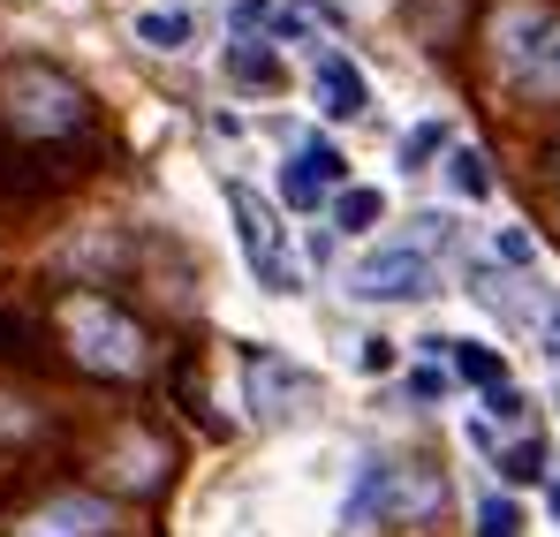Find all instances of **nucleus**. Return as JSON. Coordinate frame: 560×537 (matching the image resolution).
Here are the masks:
<instances>
[{
	"mask_svg": "<svg viewBox=\"0 0 560 537\" xmlns=\"http://www.w3.org/2000/svg\"><path fill=\"white\" fill-rule=\"evenodd\" d=\"M440 507H447V477H432V469H386V507H378V515L424 523V515H440Z\"/></svg>",
	"mask_w": 560,
	"mask_h": 537,
	"instance_id": "9d476101",
	"label": "nucleus"
},
{
	"mask_svg": "<svg viewBox=\"0 0 560 537\" xmlns=\"http://www.w3.org/2000/svg\"><path fill=\"white\" fill-rule=\"evenodd\" d=\"M485 250H492V266H508V272H530V266H538V243H530L523 227H508V220L485 235Z\"/></svg>",
	"mask_w": 560,
	"mask_h": 537,
	"instance_id": "4468645a",
	"label": "nucleus"
},
{
	"mask_svg": "<svg viewBox=\"0 0 560 537\" xmlns=\"http://www.w3.org/2000/svg\"><path fill=\"white\" fill-rule=\"evenodd\" d=\"M447 386H455V371H447V363H424V371L409 378V394H417V401H432V394H447Z\"/></svg>",
	"mask_w": 560,
	"mask_h": 537,
	"instance_id": "412c9836",
	"label": "nucleus"
},
{
	"mask_svg": "<svg viewBox=\"0 0 560 537\" xmlns=\"http://www.w3.org/2000/svg\"><path fill=\"white\" fill-rule=\"evenodd\" d=\"M553 515H560V485H553Z\"/></svg>",
	"mask_w": 560,
	"mask_h": 537,
	"instance_id": "5701e85b",
	"label": "nucleus"
},
{
	"mask_svg": "<svg viewBox=\"0 0 560 537\" xmlns=\"http://www.w3.org/2000/svg\"><path fill=\"white\" fill-rule=\"evenodd\" d=\"M220 69H228L235 84H250V91H273V84H280V54H273V38H228Z\"/></svg>",
	"mask_w": 560,
	"mask_h": 537,
	"instance_id": "f8f14e48",
	"label": "nucleus"
},
{
	"mask_svg": "<svg viewBox=\"0 0 560 537\" xmlns=\"http://www.w3.org/2000/svg\"><path fill=\"white\" fill-rule=\"evenodd\" d=\"M440 144H447V129H440V121H417V129L401 137V167H409V175H424V160H432Z\"/></svg>",
	"mask_w": 560,
	"mask_h": 537,
	"instance_id": "6ab92c4d",
	"label": "nucleus"
},
{
	"mask_svg": "<svg viewBox=\"0 0 560 537\" xmlns=\"http://www.w3.org/2000/svg\"><path fill=\"white\" fill-rule=\"evenodd\" d=\"M61 334H69L77 363L98 371V378H137V371H144V334H137V318H121V311L98 303V295H69V303H61Z\"/></svg>",
	"mask_w": 560,
	"mask_h": 537,
	"instance_id": "f257e3e1",
	"label": "nucleus"
},
{
	"mask_svg": "<svg viewBox=\"0 0 560 537\" xmlns=\"http://www.w3.org/2000/svg\"><path fill=\"white\" fill-rule=\"evenodd\" d=\"M523 84L538 91V98H553V91H560V23L546 31V46H538V61H530V77H523Z\"/></svg>",
	"mask_w": 560,
	"mask_h": 537,
	"instance_id": "a211bd4d",
	"label": "nucleus"
},
{
	"mask_svg": "<svg viewBox=\"0 0 560 537\" xmlns=\"http://www.w3.org/2000/svg\"><path fill=\"white\" fill-rule=\"evenodd\" d=\"M477 537H523V507L508 492H485L477 500Z\"/></svg>",
	"mask_w": 560,
	"mask_h": 537,
	"instance_id": "dca6fc26",
	"label": "nucleus"
},
{
	"mask_svg": "<svg viewBox=\"0 0 560 537\" xmlns=\"http://www.w3.org/2000/svg\"><path fill=\"white\" fill-rule=\"evenodd\" d=\"M440 288V266L417 250V243H378L349 266V295L357 303H424Z\"/></svg>",
	"mask_w": 560,
	"mask_h": 537,
	"instance_id": "7ed1b4c3",
	"label": "nucleus"
},
{
	"mask_svg": "<svg viewBox=\"0 0 560 537\" xmlns=\"http://www.w3.org/2000/svg\"><path fill=\"white\" fill-rule=\"evenodd\" d=\"M553 409H560V386H553Z\"/></svg>",
	"mask_w": 560,
	"mask_h": 537,
	"instance_id": "b1692460",
	"label": "nucleus"
},
{
	"mask_svg": "<svg viewBox=\"0 0 560 537\" xmlns=\"http://www.w3.org/2000/svg\"><path fill=\"white\" fill-rule=\"evenodd\" d=\"M500 477H508V485H530V477H546V447H538V440H515V447L500 454Z\"/></svg>",
	"mask_w": 560,
	"mask_h": 537,
	"instance_id": "f3484780",
	"label": "nucleus"
},
{
	"mask_svg": "<svg viewBox=\"0 0 560 537\" xmlns=\"http://www.w3.org/2000/svg\"><path fill=\"white\" fill-rule=\"evenodd\" d=\"M447 182H455L463 197H485V189H492V167H485V152H477V144H455V152H447Z\"/></svg>",
	"mask_w": 560,
	"mask_h": 537,
	"instance_id": "2eb2a0df",
	"label": "nucleus"
},
{
	"mask_svg": "<svg viewBox=\"0 0 560 537\" xmlns=\"http://www.w3.org/2000/svg\"><path fill=\"white\" fill-rule=\"evenodd\" d=\"M378 220H386V189H372V182H349V189L326 197V227L334 235H372Z\"/></svg>",
	"mask_w": 560,
	"mask_h": 537,
	"instance_id": "9b49d317",
	"label": "nucleus"
},
{
	"mask_svg": "<svg viewBox=\"0 0 560 537\" xmlns=\"http://www.w3.org/2000/svg\"><path fill=\"white\" fill-rule=\"evenodd\" d=\"M546 31H553V15L546 8H500V23H492V54H500V69L508 77H530V61H538V46H546Z\"/></svg>",
	"mask_w": 560,
	"mask_h": 537,
	"instance_id": "6e6552de",
	"label": "nucleus"
},
{
	"mask_svg": "<svg viewBox=\"0 0 560 537\" xmlns=\"http://www.w3.org/2000/svg\"><path fill=\"white\" fill-rule=\"evenodd\" d=\"M538 341H546V357H553V371H560V303L538 311Z\"/></svg>",
	"mask_w": 560,
	"mask_h": 537,
	"instance_id": "4be33fe9",
	"label": "nucleus"
},
{
	"mask_svg": "<svg viewBox=\"0 0 560 537\" xmlns=\"http://www.w3.org/2000/svg\"><path fill=\"white\" fill-rule=\"evenodd\" d=\"M334 189H349V160H341V144L303 137V144L288 152V167H280V197H288L295 212H318Z\"/></svg>",
	"mask_w": 560,
	"mask_h": 537,
	"instance_id": "423d86ee",
	"label": "nucleus"
},
{
	"mask_svg": "<svg viewBox=\"0 0 560 537\" xmlns=\"http://www.w3.org/2000/svg\"><path fill=\"white\" fill-rule=\"evenodd\" d=\"M8 114L23 121V129H38V137H54V129H77L84 121V91L69 84L61 69H15L8 77Z\"/></svg>",
	"mask_w": 560,
	"mask_h": 537,
	"instance_id": "20e7f679",
	"label": "nucleus"
},
{
	"mask_svg": "<svg viewBox=\"0 0 560 537\" xmlns=\"http://www.w3.org/2000/svg\"><path fill=\"white\" fill-rule=\"evenodd\" d=\"M228 212H235V243H243V266L258 272V288L266 295H295L303 288V266H295V243H288L280 212L250 182H228Z\"/></svg>",
	"mask_w": 560,
	"mask_h": 537,
	"instance_id": "f03ea898",
	"label": "nucleus"
},
{
	"mask_svg": "<svg viewBox=\"0 0 560 537\" xmlns=\"http://www.w3.org/2000/svg\"><path fill=\"white\" fill-rule=\"evenodd\" d=\"M243 386H250V417H266V424L303 417L311 394H318V378H311L303 363L273 357V349H250V357H243Z\"/></svg>",
	"mask_w": 560,
	"mask_h": 537,
	"instance_id": "39448f33",
	"label": "nucleus"
},
{
	"mask_svg": "<svg viewBox=\"0 0 560 537\" xmlns=\"http://www.w3.org/2000/svg\"><path fill=\"white\" fill-rule=\"evenodd\" d=\"M311 98L326 121H364L372 114V84L341 46H311Z\"/></svg>",
	"mask_w": 560,
	"mask_h": 537,
	"instance_id": "0eeeda50",
	"label": "nucleus"
},
{
	"mask_svg": "<svg viewBox=\"0 0 560 537\" xmlns=\"http://www.w3.org/2000/svg\"><path fill=\"white\" fill-rule=\"evenodd\" d=\"M129 31H137V46H152V54H183L189 38H197V15H189V8H144Z\"/></svg>",
	"mask_w": 560,
	"mask_h": 537,
	"instance_id": "ddd939ff",
	"label": "nucleus"
},
{
	"mask_svg": "<svg viewBox=\"0 0 560 537\" xmlns=\"http://www.w3.org/2000/svg\"><path fill=\"white\" fill-rule=\"evenodd\" d=\"M357 371H394V341H386V334H372V341H357Z\"/></svg>",
	"mask_w": 560,
	"mask_h": 537,
	"instance_id": "aec40b11",
	"label": "nucleus"
},
{
	"mask_svg": "<svg viewBox=\"0 0 560 537\" xmlns=\"http://www.w3.org/2000/svg\"><path fill=\"white\" fill-rule=\"evenodd\" d=\"M106 523H114L106 500H92V492H61V500H46L15 537H98Z\"/></svg>",
	"mask_w": 560,
	"mask_h": 537,
	"instance_id": "1a4fd4ad",
	"label": "nucleus"
}]
</instances>
